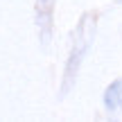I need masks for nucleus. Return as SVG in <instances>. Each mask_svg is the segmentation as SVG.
I'll return each instance as SVG.
<instances>
[{"label": "nucleus", "instance_id": "obj_1", "mask_svg": "<svg viewBox=\"0 0 122 122\" xmlns=\"http://www.w3.org/2000/svg\"><path fill=\"white\" fill-rule=\"evenodd\" d=\"M95 34H97V14L95 11L81 14V18L77 20L75 32H72V43H70V52H68V59H66V66H63L59 97H66L72 91L75 81L79 77V70H81L84 61L91 52L93 43H95Z\"/></svg>", "mask_w": 122, "mask_h": 122}, {"label": "nucleus", "instance_id": "obj_2", "mask_svg": "<svg viewBox=\"0 0 122 122\" xmlns=\"http://www.w3.org/2000/svg\"><path fill=\"white\" fill-rule=\"evenodd\" d=\"M54 7H57V0H36L34 2V23H36V32H39V39H41L43 48H48L50 39H52Z\"/></svg>", "mask_w": 122, "mask_h": 122}, {"label": "nucleus", "instance_id": "obj_3", "mask_svg": "<svg viewBox=\"0 0 122 122\" xmlns=\"http://www.w3.org/2000/svg\"><path fill=\"white\" fill-rule=\"evenodd\" d=\"M102 102H104V109L109 111V113H120L122 111V77L113 79V81L106 86Z\"/></svg>", "mask_w": 122, "mask_h": 122}]
</instances>
